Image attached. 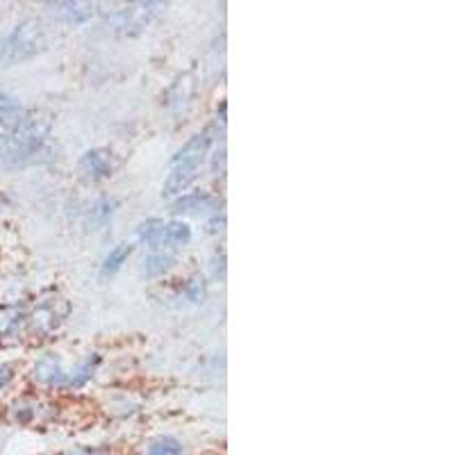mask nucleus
<instances>
[{
    "label": "nucleus",
    "instance_id": "obj_13",
    "mask_svg": "<svg viewBox=\"0 0 455 455\" xmlns=\"http://www.w3.org/2000/svg\"><path fill=\"white\" fill-rule=\"evenodd\" d=\"M112 207H114V203H109V201L96 203V205L92 207V212H89V223H92V226H103V223L112 217V212H114Z\"/></svg>",
    "mask_w": 455,
    "mask_h": 455
},
{
    "label": "nucleus",
    "instance_id": "obj_9",
    "mask_svg": "<svg viewBox=\"0 0 455 455\" xmlns=\"http://www.w3.org/2000/svg\"><path fill=\"white\" fill-rule=\"evenodd\" d=\"M214 205V198L205 192H194L185 194L176 201V210L173 212H203V210H210Z\"/></svg>",
    "mask_w": 455,
    "mask_h": 455
},
{
    "label": "nucleus",
    "instance_id": "obj_3",
    "mask_svg": "<svg viewBox=\"0 0 455 455\" xmlns=\"http://www.w3.org/2000/svg\"><path fill=\"white\" fill-rule=\"evenodd\" d=\"M164 10V3H128V5H121V10L108 12V19L114 30L124 32V35H137L153 21H157Z\"/></svg>",
    "mask_w": 455,
    "mask_h": 455
},
{
    "label": "nucleus",
    "instance_id": "obj_15",
    "mask_svg": "<svg viewBox=\"0 0 455 455\" xmlns=\"http://www.w3.org/2000/svg\"><path fill=\"white\" fill-rule=\"evenodd\" d=\"M16 100L12 99V96H7L5 92H0V109H5V108H14Z\"/></svg>",
    "mask_w": 455,
    "mask_h": 455
},
{
    "label": "nucleus",
    "instance_id": "obj_5",
    "mask_svg": "<svg viewBox=\"0 0 455 455\" xmlns=\"http://www.w3.org/2000/svg\"><path fill=\"white\" fill-rule=\"evenodd\" d=\"M55 157V150L46 144L30 146H0V166L3 169H28V166L46 164Z\"/></svg>",
    "mask_w": 455,
    "mask_h": 455
},
{
    "label": "nucleus",
    "instance_id": "obj_6",
    "mask_svg": "<svg viewBox=\"0 0 455 455\" xmlns=\"http://www.w3.org/2000/svg\"><path fill=\"white\" fill-rule=\"evenodd\" d=\"M48 14H52L57 21L67 23V26H83L92 21L93 7L92 3H80V0H60V3H46L44 5Z\"/></svg>",
    "mask_w": 455,
    "mask_h": 455
},
{
    "label": "nucleus",
    "instance_id": "obj_4",
    "mask_svg": "<svg viewBox=\"0 0 455 455\" xmlns=\"http://www.w3.org/2000/svg\"><path fill=\"white\" fill-rule=\"evenodd\" d=\"M140 242L148 243L150 249H166V246H185L192 239V228L185 221H160L150 219L137 228Z\"/></svg>",
    "mask_w": 455,
    "mask_h": 455
},
{
    "label": "nucleus",
    "instance_id": "obj_10",
    "mask_svg": "<svg viewBox=\"0 0 455 455\" xmlns=\"http://www.w3.org/2000/svg\"><path fill=\"white\" fill-rule=\"evenodd\" d=\"M130 253H132V246H128V243H121V246H116L114 251H109V255L105 258V262H103V275L116 274V271H119L121 267L128 262Z\"/></svg>",
    "mask_w": 455,
    "mask_h": 455
},
{
    "label": "nucleus",
    "instance_id": "obj_11",
    "mask_svg": "<svg viewBox=\"0 0 455 455\" xmlns=\"http://www.w3.org/2000/svg\"><path fill=\"white\" fill-rule=\"evenodd\" d=\"M176 262L171 253H150L144 262V274L146 275H160L171 269V264Z\"/></svg>",
    "mask_w": 455,
    "mask_h": 455
},
{
    "label": "nucleus",
    "instance_id": "obj_14",
    "mask_svg": "<svg viewBox=\"0 0 455 455\" xmlns=\"http://www.w3.org/2000/svg\"><path fill=\"white\" fill-rule=\"evenodd\" d=\"M10 380H12V369L5 367V364H0V387H5Z\"/></svg>",
    "mask_w": 455,
    "mask_h": 455
},
{
    "label": "nucleus",
    "instance_id": "obj_16",
    "mask_svg": "<svg viewBox=\"0 0 455 455\" xmlns=\"http://www.w3.org/2000/svg\"><path fill=\"white\" fill-rule=\"evenodd\" d=\"M73 455H93V453H87V451H78V453H73Z\"/></svg>",
    "mask_w": 455,
    "mask_h": 455
},
{
    "label": "nucleus",
    "instance_id": "obj_2",
    "mask_svg": "<svg viewBox=\"0 0 455 455\" xmlns=\"http://www.w3.org/2000/svg\"><path fill=\"white\" fill-rule=\"evenodd\" d=\"M48 48V35L35 19H26L0 39V62L7 67L23 64L42 55Z\"/></svg>",
    "mask_w": 455,
    "mask_h": 455
},
{
    "label": "nucleus",
    "instance_id": "obj_1",
    "mask_svg": "<svg viewBox=\"0 0 455 455\" xmlns=\"http://www.w3.org/2000/svg\"><path fill=\"white\" fill-rule=\"evenodd\" d=\"M212 135L214 128H205L178 150V156L173 157V164H171L169 178L164 182V192H162L166 198L180 196L182 192H187V187L196 180L198 169L205 162L207 153H210V146L214 141Z\"/></svg>",
    "mask_w": 455,
    "mask_h": 455
},
{
    "label": "nucleus",
    "instance_id": "obj_7",
    "mask_svg": "<svg viewBox=\"0 0 455 455\" xmlns=\"http://www.w3.org/2000/svg\"><path fill=\"white\" fill-rule=\"evenodd\" d=\"M112 153L108 148H92L80 157V173L87 180H105V178L112 176Z\"/></svg>",
    "mask_w": 455,
    "mask_h": 455
},
{
    "label": "nucleus",
    "instance_id": "obj_12",
    "mask_svg": "<svg viewBox=\"0 0 455 455\" xmlns=\"http://www.w3.org/2000/svg\"><path fill=\"white\" fill-rule=\"evenodd\" d=\"M148 455H182V446L173 437H157L148 446Z\"/></svg>",
    "mask_w": 455,
    "mask_h": 455
},
{
    "label": "nucleus",
    "instance_id": "obj_8",
    "mask_svg": "<svg viewBox=\"0 0 455 455\" xmlns=\"http://www.w3.org/2000/svg\"><path fill=\"white\" fill-rule=\"evenodd\" d=\"M35 376L39 378L42 383H48V385H64V383H67V376H64V371H62V364H60V360H57L52 353L44 355L42 360L36 363Z\"/></svg>",
    "mask_w": 455,
    "mask_h": 455
}]
</instances>
